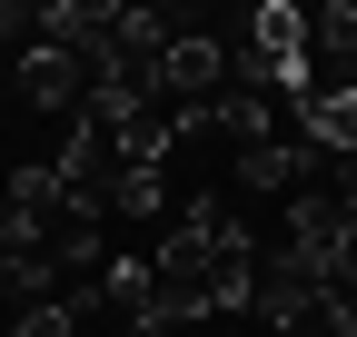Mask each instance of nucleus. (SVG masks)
<instances>
[{"instance_id": "obj_1", "label": "nucleus", "mask_w": 357, "mask_h": 337, "mask_svg": "<svg viewBox=\"0 0 357 337\" xmlns=\"http://www.w3.org/2000/svg\"><path fill=\"white\" fill-rule=\"evenodd\" d=\"M10 90L30 100V109H89V60L79 50H60V40H20L10 50Z\"/></svg>"}, {"instance_id": "obj_2", "label": "nucleus", "mask_w": 357, "mask_h": 337, "mask_svg": "<svg viewBox=\"0 0 357 337\" xmlns=\"http://www.w3.org/2000/svg\"><path fill=\"white\" fill-rule=\"evenodd\" d=\"M109 219H159L169 208V168H109Z\"/></svg>"}]
</instances>
